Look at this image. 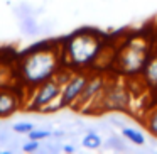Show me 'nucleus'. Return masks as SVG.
Masks as SVG:
<instances>
[{"instance_id":"14","label":"nucleus","mask_w":157,"mask_h":154,"mask_svg":"<svg viewBox=\"0 0 157 154\" xmlns=\"http://www.w3.org/2000/svg\"><path fill=\"white\" fill-rule=\"evenodd\" d=\"M10 129L14 130L15 134H25V136H27L31 130L36 129V125L32 122H15L10 125Z\"/></svg>"},{"instance_id":"1","label":"nucleus","mask_w":157,"mask_h":154,"mask_svg":"<svg viewBox=\"0 0 157 154\" xmlns=\"http://www.w3.org/2000/svg\"><path fill=\"white\" fill-rule=\"evenodd\" d=\"M59 54L58 48H37L32 49L21 65V78L24 81L25 88H34L39 83L52 78L59 69Z\"/></svg>"},{"instance_id":"7","label":"nucleus","mask_w":157,"mask_h":154,"mask_svg":"<svg viewBox=\"0 0 157 154\" xmlns=\"http://www.w3.org/2000/svg\"><path fill=\"white\" fill-rule=\"evenodd\" d=\"M88 73H73L71 76H69V80L63 85V90H61V100L63 103H64V107L68 109V107H73L76 103V100L79 98V95H81L83 88H85L86 81H88Z\"/></svg>"},{"instance_id":"2","label":"nucleus","mask_w":157,"mask_h":154,"mask_svg":"<svg viewBox=\"0 0 157 154\" xmlns=\"http://www.w3.org/2000/svg\"><path fill=\"white\" fill-rule=\"evenodd\" d=\"M101 41L93 32H76L63 46V58L73 68H85L96 61L101 51Z\"/></svg>"},{"instance_id":"13","label":"nucleus","mask_w":157,"mask_h":154,"mask_svg":"<svg viewBox=\"0 0 157 154\" xmlns=\"http://www.w3.org/2000/svg\"><path fill=\"white\" fill-rule=\"evenodd\" d=\"M63 109H66L64 107V103H63V100H61V95L58 97V98H54L52 102H49L48 105H44L41 110H39V113H56V112H59V110H63Z\"/></svg>"},{"instance_id":"3","label":"nucleus","mask_w":157,"mask_h":154,"mask_svg":"<svg viewBox=\"0 0 157 154\" xmlns=\"http://www.w3.org/2000/svg\"><path fill=\"white\" fill-rule=\"evenodd\" d=\"M61 90H63V85L56 76L39 83L37 86L31 88V95L27 98V103L24 105V110L31 113H39V110L42 107L61 95Z\"/></svg>"},{"instance_id":"4","label":"nucleus","mask_w":157,"mask_h":154,"mask_svg":"<svg viewBox=\"0 0 157 154\" xmlns=\"http://www.w3.org/2000/svg\"><path fill=\"white\" fill-rule=\"evenodd\" d=\"M130 105V93L127 90V86H123L122 83H106L103 88L101 95H100L98 102L95 105L96 110H103V112H122L127 110Z\"/></svg>"},{"instance_id":"10","label":"nucleus","mask_w":157,"mask_h":154,"mask_svg":"<svg viewBox=\"0 0 157 154\" xmlns=\"http://www.w3.org/2000/svg\"><path fill=\"white\" fill-rule=\"evenodd\" d=\"M19 19H21V29L25 36L37 34V22H36L34 15H19Z\"/></svg>"},{"instance_id":"9","label":"nucleus","mask_w":157,"mask_h":154,"mask_svg":"<svg viewBox=\"0 0 157 154\" xmlns=\"http://www.w3.org/2000/svg\"><path fill=\"white\" fill-rule=\"evenodd\" d=\"M144 76L147 80V85L157 88V58L147 61L145 68H144Z\"/></svg>"},{"instance_id":"19","label":"nucleus","mask_w":157,"mask_h":154,"mask_svg":"<svg viewBox=\"0 0 157 154\" xmlns=\"http://www.w3.org/2000/svg\"><path fill=\"white\" fill-rule=\"evenodd\" d=\"M66 134L63 130H52V137H64Z\"/></svg>"},{"instance_id":"8","label":"nucleus","mask_w":157,"mask_h":154,"mask_svg":"<svg viewBox=\"0 0 157 154\" xmlns=\"http://www.w3.org/2000/svg\"><path fill=\"white\" fill-rule=\"evenodd\" d=\"M21 110H24L22 97L9 86H0V120L9 119Z\"/></svg>"},{"instance_id":"20","label":"nucleus","mask_w":157,"mask_h":154,"mask_svg":"<svg viewBox=\"0 0 157 154\" xmlns=\"http://www.w3.org/2000/svg\"><path fill=\"white\" fill-rule=\"evenodd\" d=\"M63 151H66V152H75V147H73V146H64V147H63Z\"/></svg>"},{"instance_id":"6","label":"nucleus","mask_w":157,"mask_h":154,"mask_svg":"<svg viewBox=\"0 0 157 154\" xmlns=\"http://www.w3.org/2000/svg\"><path fill=\"white\" fill-rule=\"evenodd\" d=\"M120 69L125 75H135L140 69L144 71L147 65V48L145 44H128V48L120 56Z\"/></svg>"},{"instance_id":"17","label":"nucleus","mask_w":157,"mask_h":154,"mask_svg":"<svg viewBox=\"0 0 157 154\" xmlns=\"http://www.w3.org/2000/svg\"><path fill=\"white\" fill-rule=\"evenodd\" d=\"M41 149V142L39 140H31L29 139V142H25L24 146H22V151L24 152H34V151Z\"/></svg>"},{"instance_id":"12","label":"nucleus","mask_w":157,"mask_h":154,"mask_svg":"<svg viewBox=\"0 0 157 154\" xmlns=\"http://www.w3.org/2000/svg\"><path fill=\"white\" fill-rule=\"evenodd\" d=\"M122 134H123V136H125L128 140H132L133 144H137V146H142V144L145 142V139H144V134L139 132V130H135V129L122 127Z\"/></svg>"},{"instance_id":"11","label":"nucleus","mask_w":157,"mask_h":154,"mask_svg":"<svg viewBox=\"0 0 157 154\" xmlns=\"http://www.w3.org/2000/svg\"><path fill=\"white\" fill-rule=\"evenodd\" d=\"M81 144H83V147H86V149H98V147L101 146V137H100L96 132L90 130V132L83 137Z\"/></svg>"},{"instance_id":"16","label":"nucleus","mask_w":157,"mask_h":154,"mask_svg":"<svg viewBox=\"0 0 157 154\" xmlns=\"http://www.w3.org/2000/svg\"><path fill=\"white\" fill-rule=\"evenodd\" d=\"M147 127H149V130L154 134V136L157 137V107L152 110L150 113H147V120H145Z\"/></svg>"},{"instance_id":"15","label":"nucleus","mask_w":157,"mask_h":154,"mask_svg":"<svg viewBox=\"0 0 157 154\" xmlns=\"http://www.w3.org/2000/svg\"><path fill=\"white\" fill-rule=\"evenodd\" d=\"M48 137H52V132L51 130H44V129H34L27 134V139L31 140H44Z\"/></svg>"},{"instance_id":"18","label":"nucleus","mask_w":157,"mask_h":154,"mask_svg":"<svg viewBox=\"0 0 157 154\" xmlns=\"http://www.w3.org/2000/svg\"><path fill=\"white\" fill-rule=\"evenodd\" d=\"M108 146L110 147H115V149H123L122 144H118V139H117V137H112V139L108 140Z\"/></svg>"},{"instance_id":"5","label":"nucleus","mask_w":157,"mask_h":154,"mask_svg":"<svg viewBox=\"0 0 157 154\" xmlns=\"http://www.w3.org/2000/svg\"><path fill=\"white\" fill-rule=\"evenodd\" d=\"M106 85L105 76L101 75H90L88 81H86L85 88H83L79 98L76 100V103L71 107V109L78 110V112H95V105L98 102L100 95H101L103 88Z\"/></svg>"}]
</instances>
